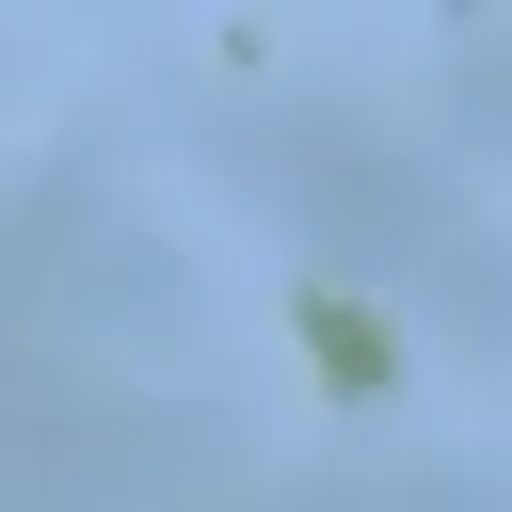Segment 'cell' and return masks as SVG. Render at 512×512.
I'll return each instance as SVG.
<instances>
[{"label":"cell","instance_id":"obj_1","mask_svg":"<svg viewBox=\"0 0 512 512\" xmlns=\"http://www.w3.org/2000/svg\"><path fill=\"white\" fill-rule=\"evenodd\" d=\"M296 328H304V344L320 352V368H328L344 392H376V384L400 376V352H392L384 320H368L360 304H336V296L304 288V296H296Z\"/></svg>","mask_w":512,"mask_h":512}]
</instances>
